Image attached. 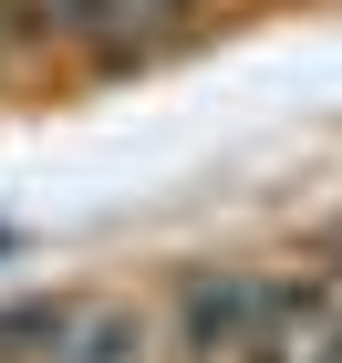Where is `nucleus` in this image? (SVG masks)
Here are the masks:
<instances>
[{
	"label": "nucleus",
	"mask_w": 342,
	"mask_h": 363,
	"mask_svg": "<svg viewBox=\"0 0 342 363\" xmlns=\"http://www.w3.org/2000/svg\"><path fill=\"white\" fill-rule=\"evenodd\" d=\"M259 311H270L259 280H198V291H187V353H249Z\"/></svg>",
	"instance_id": "obj_1"
},
{
	"label": "nucleus",
	"mask_w": 342,
	"mask_h": 363,
	"mask_svg": "<svg viewBox=\"0 0 342 363\" xmlns=\"http://www.w3.org/2000/svg\"><path fill=\"white\" fill-rule=\"evenodd\" d=\"M135 353H145V322H125V311H114V322H93V342H84L73 363H135Z\"/></svg>",
	"instance_id": "obj_2"
}]
</instances>
